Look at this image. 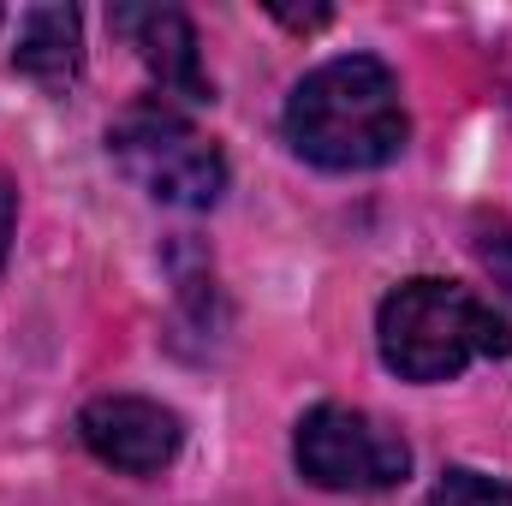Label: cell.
I'll use <instances>...</instances> for the list:
<instances>
[{"instance_id":"obj_4","label":"cell","mask_w":512,"mask_h":506,"mask_svg":"<svg viewBox=\"0 0 512 506\" xmlns=\"http://www.w3.org/2000/svg\"><path fill=\"white\" fill-rule=\"evenodd\" d=\"M292 459L316 489L334 495H382L411 477V447L399 429H387L382 417L358 411V405H316L304 411L298 435H292Z\"/></svg>"},{"instance_id":"obj_8","label":"cell","mask_w":512,"mask_h":506,"mask_svg":"<svg viewBox=\"0 0 512 506\" xmlns=\"http://www.w3.org/2000/svg\"><path fill=\"white\" fill-rule=\"evenodd\" d=\"M423 506H512V489L483 477V471H447Z\"/></svg>"},{"instance_id":"obj_7","label":"cell","mask_w":512,"mask_h":506,"mask_svg":"<svg viewBox=\"0 0 512 506\" xmlns=\"http://www.w3.org/2000/svg\"><path fill=\"white\" fill-rule=\"evenodd\" d=\"M12 66L48 90H66L84 66V30H78V12L72 6H30L18 18V48H12Z\"/></svg>"},{"instance_id":"obj_3","label":"cell","mask_w":512,"mask_h":506,"mask_svg":"<svg viewBox=\"0 0 512 506\" xmlns=\"http://www.w3.org/2000/svg\"><path fill=\"white\" fill-rule=\"evenodd\" d=\"M108 155L143 197L167 209H215L227 191V155L161 96L131 102L108 126Z\"/></svg>"},{"instance_id":"obj_6","label":"cell","mask_w":512,"mask_h":506,"mask_svg":"<svg viewBox=\"0 0 512 506\" xmlns=\"http://www.w3.org/2000/svg\"><path fill=\"white\" fill-rule=\"evenodd\" d=\"M114 30L126 36L143 60V72L161 84V96H185V102H209V78L197 60V30L179 6H114Z\"/></svg>"},{"instance_id":"obj_1","label":"cell","mask_w":512,"mask_h":506,"mask_svg":"<svg viewBox=\"0 0 512 506\" xmlns=\"http://www.w3.org/2000/svg\"><path fill=\"white\" fill-rule=\"evenodd\" d=\"M411 137L399 78L376 54H340L304 72L286 96V143L328 167V173H364L387 167Z\"/></svg>"},{"instance_id":"obj_9","label":"cell","mask_w":512,"mask_h":506,"mask_svg":"<svg viewBox=\"0 0 512 506\" xmlns=\"http://www.w3.org/2000/svg\"><path fill=\"white\" fill-rule=\"evenodd\" d=\"M477 256H483V268L512 292V221H483L477 227Z\"/></svg>"},{"instance_id":"obj_5","label":"cell","mask_w":512,"mask_h":506,"mask_svg":"<svg viewBox=\"0 0 512 506\" xmlns=\"http://www.w3.org/2000/svg\"><path fill=\"white\" fill-rule=\"evenodd\" d=\"M78 435L84 447L114 465V471H131V477H155L179 459L185 447V423L155 405V399H137V393H102L78 411Z\"/></svg>"},{"instance_id":"obj_10","label":"cell","mask_w":512,"mask_h":506,"mask_svg":"<svg viewBox=\"0 0 512 506\" xmlns=\"http://www.w3.org/2000/svg\"><path fill=\"white\" fill-rule=\"evenodd\" d=\"M12 221H18V191L0 179V268H6V245H12Z\"/></svg>"},{"instance_id":"obj_2","label":"cell","mask_w":512,"mask_h":506,"mask_svg":"<svg viewBox=\"0 0 512 506\" xmlns=\"http://www.w3.org/2000/svg\"><path fill=\"white\" fill-rule=\"evenodd\" d=\"M382 364L405 381H453L477 358H507L512 328L471 286L453 280H405L382 298L376 316Z\"/></svg>"}]
</instances>
